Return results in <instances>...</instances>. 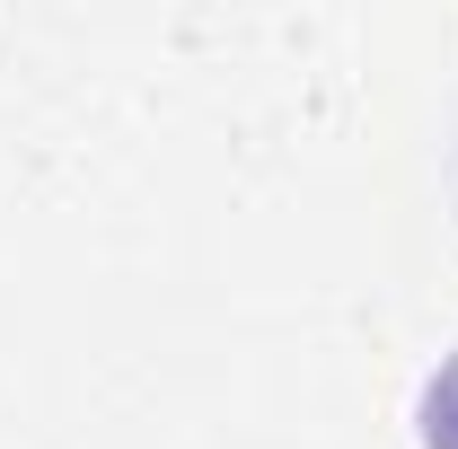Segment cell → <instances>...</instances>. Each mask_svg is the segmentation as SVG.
<instances>
[{"label":"cell","instance_id":"1","mask_svg":"<svg viewBox=\"0 0 458 449\" xmlns=\"http://www.w3.org/2000/svg\"><path fill=\"white\" fill-rule=\"evenodd\" d=\"M405 423H414V449H458V352H441V361L414 379Z\"/></svg>","mask_w":458,"mask_h":449}]
</instances>
